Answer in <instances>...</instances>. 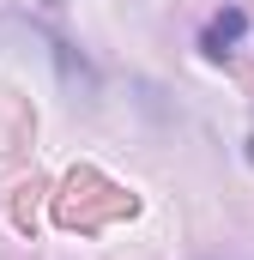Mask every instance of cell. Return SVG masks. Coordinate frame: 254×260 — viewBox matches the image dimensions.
<instances>
[{"label": "cell", "instance_id": "cell-1", "mask_svg": "<svg viewBox=\"0 0 254 260\" xmlns=\"http://www.w3.org/2000/svg\"><path fill=\"white\" fill-rule=\"evenodd\" d=\"M236 37H242V12H218L206 30V55H224V43H236Z\"/></svg>", "mask_w": 254, "mask_h": 260}]
</instances>
